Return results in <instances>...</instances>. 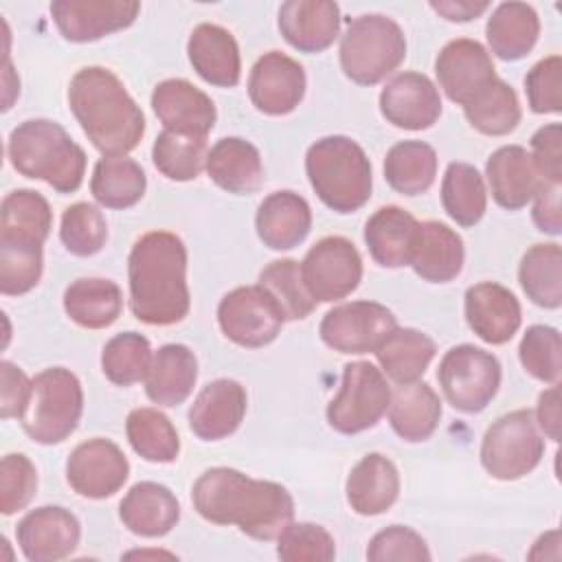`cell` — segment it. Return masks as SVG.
Segmentation results:
<instances>
[{
	"label": "cell",
	"mask_w": 562,
	"mask_h": 562,
	"mask_svg": "<svg viewBox=\"0 0 562 562\" xmlns=\"http://www.w3.org/2000/svg\"><path fill=\"white\" fill-rule=\"evenodd\" d=\"M259 285L274 299L285 321H303L316 307L307 292L301 266L294 259H274L259 272Z\"/></svg>",
	"instance_id": "44"
},
{
	"label": "cell",
	"mask_w": 562,
	"mask_h": 562,
	"mask_svg": "<svg viewBox=\"0 0 562 562\" xmlns=\"http://www.w3.org/2000/svg\"><path fill=\"white\" fill-rule=\"evenodd\" d=\"M417 224L402 206H380L364 224V244L373 261L384 268L408 266Z\"/></svg>",
	"instance_id": "33"
},
{
	"label": "cell",
	"mask_w": 562,
	"mask_h": 562,
	"mask_svg": "<svg viewBox=\"0 0 562 562\" xmlns=\"http://www.w3.org/2000/svg\"><path fill=\"white\" fill-rule=\"evenodd\" d=\"M406 57V37L386 15L369 13L349 20L340 37V68L360 86H375Z\"/></svg>",
	"instance_id": "7"
},
{
	"label": "cell",
	"mask_w": 562,
	"mask_h": 562,
	"mask_svg": "<svg viewBox=\"0 0 562 562\" xmlns=\"http://www.w3.org/2000/svg\"><path fill=\"white\" fill-rule=\"evenodd\" d=\"M439 88L459 105L476 99L496 77L494 61L483 44L470 37L448 42L435 61Z\"/></svg>",
	"instance_id": "15"
},
{
	"label": "cell",
	"mask_w": 562,
	"mask_h": 562,
	"mask_svg": "<svg viewBox=\"0 0 562 562\" xmlns=\"http://www.w3.org/2000/svg\"><path fill=\"white\" fill-rule=\"evenodd\" d=\"M140 11L134 0H55L50 15L68 42H94L127 29Z\"/></svg>",
	"instance_id": "16"
},
{
	"label": "cell",
	"mask_w": 562,
	"mask_h": 562,
	"mask_svg": "<svg viewBox=\"0 0 562 562\" xmlns=\"http://www.w3.org/2000/svg\"><path fill=\"white\" fill-rule=\"evenodd\" d=\"M347 503L360 516H378L391 509L400 496V474L380 452L364 454L347 476Z\"/></svg>",
	"instance_id": "29"
},
{
	"label": "cell",
	"mask_w": 562,
	"mask_h": 562,
	"mask_svg": "<svg viewBox=\"0 0 562 562\" xmlns=\"http://www.w3.org/2000/svg\"><path fill=\"white\" fill-rule=\"evenodd\" d=\"M389 404L391 386L384 373L367 360H356L345 364L340 391L327 406V422L342 435H356L373 428Z\"/></svg>",
	"instance_id": "10"
},
{
	"label": "cell",
	"mask_w": 562,
	"mask_h": 562,
	"mask_svg": "<svg viewBox=\"0 0 562 562\" xmlns=\"http://www.w3.org/2000/svg\"><path fill=\"white\" fill-rule=\"evenodd\" d=\"M206 138L198 136H184L176 132H160L151 147V160L156 169L178 182H187L200 176V171L206 167Z\"/></svg>",
	"instance_id": "45"
},
{
	"label": "cell",
	"mask_w": 562,
	"mask_h": 562,
	"mask_svg": "<svg viewBox=\"0 0 562 562\" xmlns=\"http://www.w3.org/2000/svg\"><path fill=\"white\" fill-rule=\"evenodd\" d=\"M277 540V555L283 562H329L336 555L331 533L314 522H290Z\"/></svg>",
	"instance_id": "49"
},
{
	"label": "cell",
	"mask_w": 562,
	"mask_h": 562,
	"mask_svg": "<svg viewBox=\"0 0 562 562\" xmlns=\"http://www.w3.org/2000/svg\"><path fill=\"white\" fill-rule=\"evenodd\" d=\"M68 103L83 134L103 156H125L145 134V116L123 81L103 66H86L68 86Z\"/></svg>",
	"instance_id": "3"
},
{
	"label": "cell",
	"mask_w": 562,
	"mask_h": 562,
	"mask_svg": "<svg viewBox=\"0 0 562 562\" xmlns=\"http://www.w3.org/2000/svg\"><path fill=\"white\" fill-rule=\"evenodd\" d=\"M397 329L395 314L375 301H351L329 310L318 327L321 340L340 353L375 351Z\"/></svg>",
	"instance_id": "13"
},
{
	"label": "cell",
	"mask_w": 562,
	"mask_h": 562,
	"mask_svg": "<svg viewBox=\"0 0 562 562\" xmlns=\"http://www.w3.org/2000/svg\"><path fill=\"white\" fill-rule=\"evenodd\" d=\"M531 160L542 182L560 184L562 182V125L549 123L542 125L531 136Z\"/></svg>",
	"instance_id": "54"
},
{
	"label": "cell",
	"mask_w": 562,
	"mask_h": 562,
	"mask_svg": "<svg viewBox=\"0 0 562 562\" xmlns=\"http://www.w3.org/2000/svg\"><path fill=\"white\" fill-rule=\"evenodd\" d=\"M59 239L66 250L77 257L97 255L108 239V224L103 213L88 202L70 204L61 215Z\"/></svg>",
	"instance_id": "48"
},
{
	"label": "cell",
	"mask_w": 562,
	"mask_h": 562,
	"mask_svg": "<svg viewBox=\"0 0 562 562\" xmlns=\"http://www.w3.org/2000/svg\"><path fill=\"white\" fill-rule=\"evenodd\" d=\"M279 31L301 53H321L340 33V9L331 0H288L279 9Z\"/></svg>",
	"instance_id": "23"
},
{
	"label": "cell",
	"mask_w": 562,
	"mask_h": 562,
	"mask_svg": "<svg viewBox=\"0 0 562 562\" xmlns=\"http://www.w3.org/2000/svg\"><path fill=\"white\" fill-rule=\"evenodd\" d=\"M198 380V360L187 345H162L149 362L145 375V393L158 406L182 404Z\"/></svg>",
	"instance_id": "30"
},
{
	"label": "cell",
	"mask_w": 562,
	"mask_h": 562,
	"mask_svg": "<svg viewBox=\"0 0 562 562\" xmlns=\"http://www.w3.org/2000/svg\"><path fill=\"white\" fill-rule=\"evenodd\" d=\"M443 211L459 226L468 228L481 222L487 209V191L476 167L468 162H450L441 180Z\"/></svg>",
	"instance_id": "41"
},
{
	"label": "cell",
	"mask_w": 562,
	"mask_h": 562,
	"mask_svg": "<svg viewBox=\"0 0 562 562\" xmlns=\"http://www.w3.org/2000/svg\"><path fill=\"white\" fill-rule=\"evenodd\" d=\"M147 187L143 167L127 156H103L97 160L90 193L105 209L134 206Z\"/></svg>",
	"instance_id": "38"
},
{
	"label": "cell",
	"mask_w": 562,
	"mask_h": 562,
	"mask_svg": "<svg viewBox=\"0 0 562 562\" xmlns=\"http://www.w3.org/2000/svg\"><path fill=\"white\" fill-rule=\"evenodd\" d=\"M439 419L441 400L426 382H406L391 393L389 422L404 441H426L437 430Z\"/></svg>",
	"instance_id": "34"
},
{
	"label": "cell",
	"mask_w": 562,
	"mask_h": 562,
	"mask_svg": "<svg viewBox=\"0 0 562 562\" xmlns=\"http://www.w3.org/2000/svg\"><path fill=\"white\" fill-rule=\"evenodd\" d=\"M301 277L316 303L340 301L349 296L362 279L360 252L347 237H323L303 257Z\"/></svg>",
	"instance_id": "11"
},
{
	"label": "cell",
	"mask_w": 562,
	"mask_h": 562,
	"mask_svg": "<svg viewBox=\"0 0 562 562\" xmlns=\"http://www.w3.org/2000/svg\"><path fill=\"white\" fill-rule=\"evenodd\" d=\"M485 35L496 57L505 61L522 59L540 35L538 13L525 2H503L487 18Z\"/></svg>",
	"instance_id": "35"
},
{
	"label": "cell",
	"mask_w": 562,
	"mask_h": 562,
	"mask_svg": "<svg viewBox=\"0 0 562 562\" xmlns=\"http://www.w3.org/2000/svg\"><path fill=\"white\" fill-rule=\"evenodd\" d=\"M437 380L452 408L481 413L501 386V362L481 347L457 345L443 353Z\"/></svg>",
	"instance_id": "9"
},
{
	"label": "cell",
	"mask_w": 562,
	"mask_h": 562,
	"mask_svg": "<svg viewBox=\"0 0 562 562\" xmlns=\"http://www.w3.org/2000/svg\"><path fill=\"white\" fill-rule=\"evenodd\" d=\"M373 353L391 380L406 384L419 380L426 373L430 360L437 353V347L428 334L411 327H397Z\"/></svg>",
	"instance_id": "37"
},
{
	"label": "cell",
	"mask_w": 562,
	"mask_h": 562,
	"mask_svg": "<svg viewBox=\"0 0 562 562\" xmlns=\"http://www.w3.org/2000/svg\"><path fill=\"white\" fill-rule=\"evenodd\" d=\"M149 340L136 331H123L110 338L101 353V369L116 386H130L145 380L151 362Z\"/></svg>",
	"instance_id": "46"
},
{
	"label": "cell",
	"mask_w": 562,
	"mask_h": 562,
	"mask_svg": "<svg viewBox=\"0 0 562 562\" xmlns=\"http://www.w3.org/2000/svg\"><path fill=\"white\" fill-rule=\"evenodd\" d=\"M130 310L147 325H173L189 314L187 246L167 231L136 239L127 257Z\"/></svg>",
	"instance_id": "2"
},
{
	"label": "cell",
	"mask_w": 562,
	"mask_h": 562,
	"mask_svg": "<svg viewBox=\"0 0 562 562\" xmlns=\"http://www.w3.org/2000/svg\"><path fill=\"white\" fill-rule=\"evenodd\" d=\"M151 108L165 130L206 138L217 112L206 92L187 79H165L151 92Z\"/></svg>",
	"instance_id": "20"
},
{
	"label": "cell",
	"mask_w": 562,
	"mask_h": 562,
	"mask_svg": "<svg viewBox=\"0 0 562 562\" xmlns=\"http://www.w3.org/2000/svg\"><path fill=\"white\" fill-rule=\"evenodd\" d=\"M130 476L123 450L103 437L79 443L66 461L68 485L83 498H108L116 494Z\"/></svg>",
	"instance_id": "14"
},
{
	"label": "cell",
	"mask_w": 562,
	"mask_h": 562,
	"mask_svg": "<svg viewBox=\"0 0 562 562\" xmlns=\"http://www.w3.org/2000/svg\"><path fill=\"white\" fill-rule=\"evenodd\" d=\"M305 171L321 202L336 213H353L371 198V162L349 136H325L310 145Z\"/></svg>",
	"instance_id": "5"
},
{
	"label": "cell",
	"mask_w": 562,
	"mask_h": 562,
	"mask_svg": "<svg viewBox=\"0 0 562 562\" xmlns=\"http://www.w3.org/2000/svg\"><path fill=\"white\" fill-rule=\"evenodd\" d=\"M64 310L77 325L103 329L121 316L123 294L121 288L110 279H77L64 292Z\"/></svg>",
	"instance_id": "36"
},
{
	"label": "cell",
	"mask_w": 562,
	"mask_h": 562,
	"mask_svg": "<svg viewBox=\"0 0 562 562\" xmlns=\"http://www.w3.org/2000/svg\"><path fill=\"white\" fill-rule=\"evenodd\" d=\"M437 176V151L424 140H400L384 158V178L402 195L426 193Z\"/></svg>",
	"instance_id": "39"
},
{
	"label": "cell",
	"mask_w": 562,
	"mask_h": 562,
	"mask_svg": "<svg viewBox=\"0 0 562 562\" xmlns=\"http://www.w3.org/2000/svg\"><path fill=\"white\" fill-rule=\"evenodd\" d=\"M465 321L481 340L503 345L520 327V303L505 285L483 281L465 290Z\"/></svg>",
	"instance_id": "21"
},
{
	"label": "cell",
	"mask_w": 562,
	"mask_h": 562,
	"mask_svg": "<svg viewBox=\"0 0 562 562\" xmlns=\"http://www.w3.org/2000/svg\"><path fill=\"white\" fill-rule=\"evenodd\" d=\"M430 9L450 22H468L490 9L485 0H439L430 2Z\"/></svg>",
	"instance_id": "58"
},
{
	"label": "cell",
	"mask_w": 562,
	"mask_h": 562,
	"mask_svg": "<svg viewBox=\"0 0 562 562\" xmlns=\"http://www.w3.org/2000/svg\"><path fill=\"white\" fill-rule=\"evenodd\" d=\"M367 558L371 562H391V560L422 562V560H430V551L426 540L417 531H413L411 527L391 525L371 538L367 547Z\"/></svg>",
	"instance_id": "53"
},
{
	"label": "cell",
	"mask_w": 562,
	"mask_h": 562,
	"mask_svg": "<svg viewBox=\"0 0 562 562\" xmlns=\"http://www.w3.org/2000/svg\"><path fill=\"white\" fill-rule=\"evenodd\" d=\"M463 259V239L457 231L435 220L417 224L408 261L417 277L430 283H448L461 272Z\"/></svg>",
	"instance_id": "25"
},
{
	"label": "cell",
	"mask_w": 562,
	"mask_h": 562,
	"mask_svg": "<svg viewBox=\"0 0 562 562\" xmlns=\"http://www.w3.org/2000/svg\"><path fill=\"white\" fill-rule=\"evenodd\" d=\"M544 454L533 413L527 408L498 417L483 435L481 463L498 481H516L529 474Z\"/></svg>",
	"instance_id": "8"
},
{
	"label": "cell",
	"mask_w": 562,
	"mask_h": 562,
	"mask_svg": "<svg viewBox=\"0 0 562 562\" xmlns=\"http://www.w3.org/2000/svg\"><path fill=\"white\" fill-rule=\"evenodd\" d=\"M195 512L215 525H237L255 540H274L294 518L290 492L274 481L250 479L233 468H211L193 483Z\"/></svg>",
	"instance_id": "1"
},
{
	"label": "cell",
	"mask_w": 562,
	"mask_h": 562,
	"mask_svg": "<svg viewBox=\"0 0 562 562\" xmlns=\"http://www.w3.org/2000/svg\"><path fill=\"white\" fill-rule=\"evenodd\" d=\"M53 226L46 198L33 189H15L0 206V244L44 246Z\"/></svg>",
	"instance_id": "32"
},
{
	"label": "cell",
	"mask_w": 562,
	"mask_h": 562,
	"mask_svg": "<svg viewBox=\"0 0 562 562\" xmlns=\"http://www.w3.org/2000/svg\"><path fill=\"white\" fill-rule=\"evenodd\" d=\"M37 492V470L26 454H4L0 463V512L11 516L24 509Z\"/></svg>",
	"instance_id": "51"
},
{
	"label": "cell",
	"mask_w": 562,
	"mask_h": 562,
	"mask_svg": "<svg viewBox=\"0 0 562 562\" xmlns=\"http://www.w3.org/2000/svg\"><path fill=\"white\" fill-rule=\"evenodd\" d=\"M468 123L487 136H505L520 123V103L509 83L494 79L476 99L463 105Z\"/></svg>",
	"instance_id": "43"
},
{
	"label": "cell",
	"mask_w": 562,
	"mask_h": 562,
	"mask_svg": "<svg viewBox=\"0 0 562 562\" xmlns=\"http://www.w3.org/2000/svg\"><path fill=\"white\" fill-rule=\"evenodd\" d=\"M382 116L402 130H428L441 114L437 86L422 72H400L380 92Z\"/></svg>",
	"instance_id": "19"
},
{
	"label": "cell",
	"mask_w": 562,
	"mask_h": 562,
	"mask_svg": "<svg viewBox=\"0 0 562 562\" xmlns=\"http://www.w3.org/2000/svg\"><path fill=\"white\" fill-rule=\"evenodd\" d=\"M246 404V389L237 380H213L195 395L189 408V426L204 441L224 439L239 428Z\"/></svg>",
	"instance_id": "22"
},
{
	"label": "cell",
	"mask_w": 562,
	"mask_h": 562,
	"mask_svg": "<svg viewBox=\"0 0 562 562\" xmlns=\"http://www.w3.org/2000/svg\"><path fill=\"white\" fill-rule=\"evenodd\" d=\"M485 176L494 202L507 211L527 206L542 187L529 151L520 145L498 147L485 162Z\"/></svg>",
	"instance_id": "24"
},
{
	"label": "cell",
	"mask_w": 562,
	"mask_h": 562,
	"mask_svg": "<svg viewBox=\"0 0 562 562\" xmlns=\"http://www.w3.org/2000/svg\"><path fill=\"white\" fill-rule=\"evenodd\" d=\"M525 92L531 112L560 114L562 112V57L549 55L540 59L525 77Z\"/></svg>",
	"instance_id": "52"
},
{
	"label": "cell",
	"mask_w": 562,
	"mask_h": 562,
	"mask_svg": "<svg viewBox=\"0 0 562 562\" xmlns=\"http://www.w3.org/2000/svg\"><path fill=\"white\" fill-rule=\"evenodd\" d=\"M204 169L220 189L235 195L255 193L263 182L259 149L237 136L220 138L211 147Z\"/></svg>",
	"instance_id": "31"
},
{
	"label": "cell",
	"mask_w": 562,
	"mask_h": 562,
	"mask_svg": "<svg viewBox=\"0 0 562 562\" xmlns=\"http://www.w3.org/2000/svg\"><path fill=\"white\" fill-rule=\"evenodd\" d=\"M217 323L228 340L257 349L279 336L285 318L274 299L257 283L224 294L217 305Z\"/></svg>",
	"instance_id": "12"
},
{
	"label": "cell",
	"mask_w": 562,
	"mask_h": 562,
	"mask_svg": "<svg viewBox=\"0 0 562 562\" xmlns=\"http://www.w3.org/2000/svg\"><path fill=\"white\" fill-rule=\"evenodd\" d=\"M7 156L18 173L44 180L57 193H75L86 173V151L55 121L20 123L7 143Z\"/></svg>",
	"instance_id": "4"
},
{
	"label": "cell",
	"mask_w": 562,
	"mask_h": 562,
	"mask_svg": "<svg viewBox=\"0 0 562 562\" xmlns=\"http://www.w3.org/2000/svg\"><path fill=\"white\" fill-rule=\"evenodd\" d=\"M533 224L538 231L549 235L562 233V204H560V184H547L538 189L533 195V211H531Z\"/></svg>",
	"instance_id": "56"
},
{
	"label": "cell",
	"mask_w": 562,
	"mask_h": 562,
	"mask_svg": "<svg viewBox=\"0 0 562 562\" xmlns=\"http://www.w3.org/2000/svg\"><path fill=\"white\" fill-rule=\"evenodd\" d=\"M518 281L531 303L544 310H558L562 305L560 244H533L520 259Z\"/></svg>",
	"instance_id": "40"
},
{
	"label": "cell",
	"mask_w": 562,
	"mask_h": 562,
	"mask_svg": "<svg viewBox=\"0 0 562 562\" xmlns=\"http://www.w3.org/2000/svg\"><path fill=\"white\" fill-rule=\"evenodd\" d=\"M20 551L31 562H57L68 558L81 538L75 514L64 507L46 505L31 509L15 529Z\"/></svg>",
	"instance_id": "18"
},
{
	"label": "cell",
	"mask_w": 562,
	"mask_h": 562,
	"mask_svg": "<svg viewBox=\"0 0 562 562\" xmlns=\"http://www.w3.org/2000/svg\"><path fill=\"white\" fill-rule=\"evenodd\" d=\"M303 66L281 50L261 55L248 77V94L252 105L270 116L290 114L305 94Z\"/></svg>",
	"instance_id": "17"
},
{
	"label": "cell",
	"mask_w": 562,
	"mask_h": 562,
	"mask_svg": "<svg viewBox=\"0 0 562 562\" xmlns=\"http://www.w3.org/2000/svg\"><path fill=\"white\" fill-rule=\"evenodd\" d=\"M536 422L551 441H560V384H551V389L540 393Z\"/></svg>",
	"instance_id": "57"
},
{
	"label": "cell",
	"mask_w": 562,
	"mask_h": 562,
	"mask_svg": "<svg viewBox=\"0 0 562 562\" xmlns=\"http://www.w3.org/2000/svg\"><path fill=\"white\" fill-rule=\"evenodd\" d=\"M42 246L0 244V292L7 296L26 294L42 277Z\"/></svg>",
	"instance_id": "50"
},
{
	"label": "cell",
	"mask_w": 562,
	"mask_h": 562,
	"mask_svg": "<svg viewBox=\"0 0 562 562\" xmlns=\"http://www.w3.org/2000/svg\"><path fill=\"white\" fill-rule=\"evenodd\" d=\"M255 228L263 246L290 250L299 246L312 228V209L294 191H274L257 209Z\"/></svg>",
	"instance_id": "28"
},
{
	"label": "cell",
	"mask_w": 562,
	"mask_h": 562,
	"mask_svg": "<svg viewBox=\"0 0 562 562\" xmlns=\"http://www.w3.org/2000/svg\"><path fill=\"white\" fill-rule=\"evenodd\" d=\"M127 441L136 454L151 463H171L178 459L180 439L171 419L158 408H134L125 422Z\"/></svg>",
	"instance_id": "42"
},
{
	"label": "cell",
	"mask_w": 562,
	"mask_h": 562,
	"mask_svg": "<svg viewBox=\"0 0 562 562\" xmlns=\"http://www.w3.org/2000/svg\"><path fill=\"white\" fill-rule=\"evenodd\" d=\"M119 518L136 536L160 538L178 525L180 505L169 487L154 481H140L123 496Z\"/></svg>",
	"instance_id": "27"
},
{
	"label": "cell",
	"mask_w": 562,
	"mask_h": 562,
	"mask_svg": "<svg viewBox=\"0 0 562 562\" xmlns=\"http://www.w3.org/2000/svg\"><path fill=\"white\" fill-rule=\"evenodd\" d=\"M187 53L193 70L211 86L233 88L241 75L239 46L233 33L220 24H198L187 42Z\"/></svg>",
	"instance_id": "26"
},
{
	"label": "cell",
	"mask_w": 562,
	"mask_h": 562,
	"mask_svg": "<svg viewBox=\"0 0 562 562\" xmlns=\"http://www.w3.org/2000/svg\"><path fill=\"white\" fill-rule=\"evenodd\" d=\"M83 413V389L77 375L64 367L40 371L31 380V391L20 415L24 432L44 446L68 439Z\"/></svg>",
	"instance_id": "6"
},
{
	"label": "cell",
	"mask_w": 562,
	"mask_h": 562,
	"mask_svg": "<svg viewBox=\"0 0 562 562\" xmlns=\"http://www.w3.org/2000/svg\"><path fill=\"white\" fill-rule=\"evenodd\" d=\"M520 364L540 382L558 384L562 375V340L560 331L549 325H531L522 334L518 347Z\"/></svg>",
	"instance_id": "47"
},
{
	"label": "cell",
	"mask_w": 562,
	"mask_h": 562,
	"mask_svg": "<svg viewBox=\"0 0 562 562\" xmlns=\"http://www.w3.org/2000/svg\"><path fill=\"white\" fill-rule=\"evenodd\" d=\"M0 415L2 419H9V417H20L22 415V408L26 404V397H29V391H31V380L26 378V373L9 362V360H2L0 362Z\"/></svg>",
	"instance_id": "55"
}]
</instances>
